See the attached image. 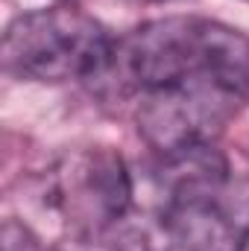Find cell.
Instances as JSON below:
<instances>
[{"label":"cell","instance_id":"6da1fadb","mask_svg":"<svg viewBox=\"0 0 249 251\" xmlns=\"http://www.w3.org/2000/svg\"><path fill=\"white\" fill-rule=\"evenodd\" d=\"M94 82L135 100L138 134L158 155L205 146L249 100V38L208 18H156L115 41Z\"/></svg>","mask_w":249,"mask_h":251},{"label":"cell","instance_id":"7a4b0ae2","mask_svg":"<svg viewBox=\"0 0 249 251\" xmlns=\"http://www.w3.org/2000/svg\"><path fill=\"white\" fill-rule=\"evenodd\" d=\"M161 228L182 251H244L249 246V173L214 143L161 155Z\"/></svg>","mask_w":249,"mask_h":251},{"label":"cell","instance_id":"3957f363","mask_svg":"<svg viewBox=\"0 0 249 251\" xmlns=\"http://www.w3.org/2000/svg\"><path fill=\"white\" fill-rule=\"evenodd\" d=\"M115 53L109 29L70 6L35 9L15 18L3 35V67L18 79L70 82L97 79Z\"/></svg>","mask_w":249,"mask_h":251},{"label":"cell","instance_id":"277c9868","mask_svg":"<svg viewBox=\"0 0 249 251\" xmlns=\"http://www.w3.org/2000/svg\"><path fill=\"white\" fill-rule=\"evenodd\" d=\"M44 201L70 234L112 225L132 201L126 161L112 146L70 149L44 176Z\"/></svg>","mask_w":249,"mask_h":251},{"label":"cell","instance_id":"5b68a950","mask_svg":"<svg viewBox=\"0 0 249 251\" xmlns=\"http://www.w3.org/2000/svg\"><path fill=\"white\" fill-rule=\"evenodd\" d=\"M53 251H158V249L141 225L118 219V222L94 228V231L70 234Z\"/></svg>","mask_w":249,"mask_h":251},{"label":"cell","instance_id":"8992f818","mask_svg":"<svg viewBox=\"0 0 249 251\" xmlns=\"http://www.w3.org/2000/svg\"><path fill=\"white\" fill-rule=\"evenodd\" d=\"M0 246H3V251H41L38 240L30 234V228L21 225V222H15V219H6L3 222Z\"/></svg>","mask_w":249,"mask_h":251},{"label":"cell","instance_id":"52a82bcc","mask_svg":"<svg viewBox=\"0 0 249 251\" xmlns=\"http://www.w3.org/2000/svg\"><path fill=\"white\" fill-rule=\"evenodd\" d=\"M138 3H161V0H138Z\"/></svg>","mask_w":249,"mask_h":251}]
</instances>
